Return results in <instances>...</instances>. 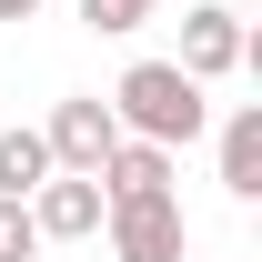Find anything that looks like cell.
Listing matches in <instances>:
<instances>
[{
	"mask_svg": "<svg viewBox=\"0 0 262 262\" xmlns=\"http://www.w3.org/2000/svg\"><path fill=\"white\" fill-rule=\"evenodd\" d=\"M111 121H121V141H162V151H182V141H202V131H212V101H202L192 71L131 61L121 81H111Z\"/></svg>",
	"mask_w": 262,
	"mask_h": 262,
	"instance_id": "obj_1",
	"label": "cell"
},
{
	"mask_svg": "<svg viewBox=\"0 0 262 262\" xmlns=\"http://www.w3.org/2000/svg\"><path fill=\"white\" fill-rule=\"evenodd\" d=\"M101 232H111V262H182V252H192V222H182V202H171V192L111 202Z\"/></svg>",
	"mask_w": 262,
	"mask_h": 262,
	"instance_id": "obj_2",
	"label": "cell"
},
{
	"mask_svg": "<svg viewBox=\"0 0 262 262\" xmlns=\"http://www.w3.org/2000/svg\"><path fill=\"white\" fill-rule=\"evenodd\" d=\"M252 61V31H242V10H222V0H202V10H182V61L171 71H192L202 91L222 81V71Z\"/></svg>",
	"mask_w": 262,
	"mask_h": 262,
	"instance_id": "obj_3",
	"label": "cell"
},
{
	"mask_svg": "<svg viewBox=\"0 0 262 262\" xmlns=\"http://www.w3.org/2000/svg\"><path fill=\"white\" fill-rule=\"evenodd\" d=\"M40 141H51V171H101V162H111V141H121V121H111V101H101V91H71L61 111H51Z\"/></svg>",
	"mask_w": 262,
	"mask_h": 262,
	"instance_id": "obj_4",
	"label": "cell"
},
{
	"mask_svg": "<svg viewBox=\"0 0 262 262\" xmlns=\"http://www.w3.org/2000/svg\"><path fill=\"white\" fill-rule=\"evenodd\" d=\"M101 212H111V202H101L91 171H51V182L31 192V232H40V242H91Z\"/></svg>",
	"mask_w": 262,
	"mask_h": 262,
	"instance_id": "obj_5",
	"label": "cell"
},
{
	"mask_svg": "<svg viewBox=\"0 0 262 262\" xmlns=\"http://www.w3.org/2000/svg\"><path fill=\"white\" fill-rule=\"evenodd\" d=\"M91 182H101V202H151V192H171V151L162 141H111V162Z\"/></svg>",
	"mask_w": 262,
	"mask_h": 262,
	"instance_id": "obj_6",
	"label": "cell"
},
{
	"mask_svg": "<svg viewBox=\"0 0 262 262\" xmlns=\"http://www.w3.org/2000/svg\"><path fill=\"white\" fill-rule=\"evenodd\" d=\"M222 192L232 202H262V101H242L222 121Z\"/></svg>",
	"mask_w": 262,
	"mask_h": 262,
	"instance_id": "obj_7",
	"label": "cell"
},
{
	"mask_svg": "<svg viewBox=\"0 0 262 262\" xmlns=\"http://www.w3.org/2000/svg\"><path fill=\"white\" fill-rule=\"evenodd\" d=\"M40 182H51V141H40V131H0V192L31 202Z\"/></svg>",
	"mask_w": 262,
	"mask_h": 262,
	"instance_id": "obj_8",
	"label": "cell"
},
{
	"mask_svg": "<svg viewBox=\"0 0 262 262\" xmlns=\"http://www.w3.org/2000/svg\"><path fill=\"white\" fill-rule=\"evenodd\" d=\"M40 252V232H31V202H10L0 192V262H31Z\"/></svg>",
	"mask_w": 262,
	"mask_h": 262,
	"instance_id": "obj_9",
	"label": "cell"
},
{
	"mask_svg": "<svg viewBox=\"0 0 262 262\" xmlns=\"http://www.w3.org/2000/svg\"><path fill=\"white\" fill-rule=\"evenodd\" d=\"M81 20H91V31H141L151 0H81Z\"/></svg>",
	"mask_w": 262,
	"mask_h": 262,
	"instance_id": "obj_10",
	"label": "cell"
},
{
	"mask_svg": "<svg viewBox=\"0 0 262 262\" xmlns=\"http://www.w3.org/2000/svg\"><path fill=\"white\" fill-rule=\"evenodd\" d=\"M31 10H40V0H0V20H31Z\"/></svg>",
	"mask_w": 262,
	"mask_h": 262,
	"instance_id": "obj_11",
	"label": "cell"
}]
</instances>
